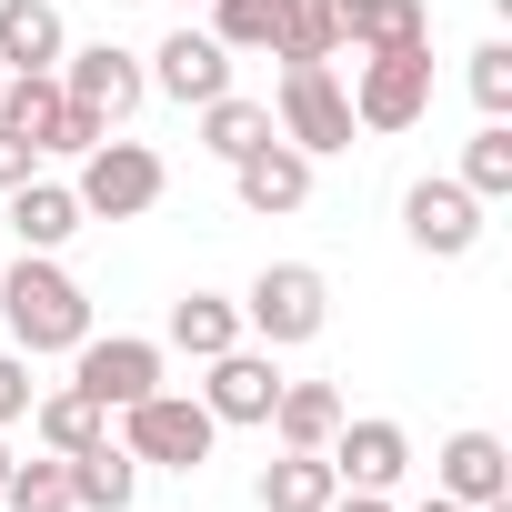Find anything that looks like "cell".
Instances as JSON below:
<instances>
[{
	"instance_id": "6da1fadb",
	"label": "cell",
	"mask_w": 512,
	"mask_h": 512,
	"mask_svg": "<svg viewBox=\"0 0 512 512\" xmlns=\"http://www.w3.org/2000/svg\"><path fill=\"white\" fill-rule=\"evenodd\" d=\"M0 322H11V352H81L91 342V292L61 272V251H21L0 272Z\"/></svg>"
},
{
	"instance_id": "7a4b0ae2",
	"label": "cell",
	"mask_w": 512,
	"mask_h": 512,
	"mask_svg": "<svg viewBox=\"0 0 512 512\" xmlns=\"http://www.w3.org/2000/svg\"><path fill=\"white\" fill-rule=\"evenodd\" d=\"M322 322H332V282H322L312 262H262V272H251V292H241V332L262 342V352L322 342Z\"/></svg>"
},
{
	"instance_id": "3957f363",
	"label": "cell",
	"mask_w": 512,
	"mask_h": 512,
	"mask_svg": "<svg viewBox=\"0 0 512 512\" xmlns=\"http://www.w3.org/2000/svg\"><path fill=\"white\" fill-rule=\"evenodd\" d=\"M111 422H121V452H131V462H161V472H201L211 442H221V422H211L201 392H141V402L111 412Z\"/></svg>"
},
{
	"instance_id": "277c9868",
	"label": "cell",
	"mask_w": 512,
	"mask_h": 512,
	"mask_svg": "<svg viewBox=\"0 0 512 512\" xmlns=\"http://www.w3.org/2000/svg\"><path fill=\"white\" fill-rule=\"evenodd\" d=\"M161 191H171V171H161L151 141H91L81 151V181H71L81 221H141Z\"/></svg>"
},
{
	"instance_id": "5b68a950",
	"label": "cell",
	"mask_w": 512,
	"mask_h": 512,
	"mask_svg": "<svg viewBox=\"0 0 512 512\" xmlns=\"http://www.w3.org/2000/svg\"><path fill=\"white\" fill-rule=\"evenodd\" d=\"M432 111V51H352V121L362 131H412Z\"/></svg>"
},
{
	"instance_id": "8992f818",
	"label": "cell",
	"mask_w": 512,
	"mask_h": 512,
	"mask_svg": "<svg viewBox=\"0 0 512 512\" xmlns=\"http://www.w3.org/2000/svg\"><path fill=\"white\" fill-rule=\"evenodd\" d=\"M352 91H342V71L332 61H282V141L292 151H352Z\"/></svg>"
},
{
	"instance_id": "52a82bcc",
	"label": "cell",
	"mask_w": 512,
	"mask_h": 512,
	"mask_svg": "<svg viewBox=\"0 0 512 512\" xmlns=\"http://www.w3.org/2000/svg\"><path fill=\"white\" fill-rule=\"evenodd\" d=\"M61 91L121 131V121L151 101V71H141V51H121V41H91V51H61Z\"/></svg>"
},
{
	"instance_id": "ba28073f",
	"label": "cell",
	"mask_w": 512,
	"mask_h": 512,
	"mask_svg": "<svg viewBox=\"0 0 512 512\" xmlns=\"http://www.w3.org/2000/svg\"><path fill=\"white\" fill-rule=\"evenodd\" d=\"M71 382L101 402V412H131L141 392H161V342H141V332H91L81 352H71Z\"/></svg>"
},
{
	"instance_id": "9c48e42d",
	"label": "cell",
	"mask_w": 512,
	"mask_h": 512,
	"mask_svg": "<svg viewBox=\"0 0 512 512\" xmlns=\"http://www.w3.org/2000/svg\"><path fill=\"white\" fill-rule=\"evenodd\" d=\"M201 402H211V422H272V402H282V362H272L262 342H231V352L201 362Z\"/></svg>"
},
{
	"instance_id": "30bf717a",
	"label": "cell",
	"mask_w": 512,
	"mask_h": 512,
	"mask_svg": "<svg viewBox=\"0 0 512 512\" xmlns=\"http://www.w3.org/2000/svg\"><path fill=\"white\" fill-rule=\"evenodd\" d=\"M402 231H412V251H432V262H462L482 241V201L462 181H412L402 191Z\"/></svg>"
},
{
	"instance_id": "8fae6325",
	"label": "cell",
	"mask_w": 512,
	"mask_h": 512,
	"mask_svg": "<svg viewBox=\"0 0 512 512\" xmlns=\"http://www.w3.org/2000/svg\"><path fill=\"white\" fill-rule=\"evenodd\" d=\"M322 452H332L342 492H392V482L412 472V432H402V422H382V412H372V422H352V412H342V432H332Z\"/></svg>"
},
{
	"instance_id": "7c38bea8",
	"label": "cell",
	"mask_w": 512,
	"mask_h": 512,
	"mask_svg": "<svg viewBox=\"0 0 512 512\" xmlns=\"http://www.w3.org/2000/svg\"><path fill=\"white\" fill-rule=\"evenodd\" d=\"M231 191H241V211L282 221V211H302V201H312V151H292L282 131H272V141H251V151L231 161Z\"/></svg>"
},
{
	"instance_id": "4fadbf2b",
	"label": "cell",
	"mask_w": 512,
	"mask_h": 512,
	"mask_svg": "<svg viewBox=\"0 0 512 512\" xmlns=\"http://www.w3.org/2000/svg\"><path fill=\"white\" fill-rule=\"evenodd\" d=\"M141 61H151V91H171V101H191V111L231 91V51H221L211 31H191V21H181L161 51H141Z\"/></svg>"
},
{
	"instance_id": "5bb4252c",
	"label": "cell",
	"mask_w": 512,
	"mask_h": 512,
	"mask_svg": "<svg viewBox=\"0 0 512 512\" xmlns=\"http://www.w3.org/2000/svg\"><path fill=\"white\" fill-rule=\"evenodd\" d=\"M432 492H452V502H512V452H502V432H452L442 452H432Z\"/></svg>"
},
{
	"instance_id": "9a60e30c",
	"label": "cell",
	"mask_w": 512,
	"mask_h": 512,
	"mask_svg": "<svg viewBox=\"0 0 512 512\" xmlns=\"http://www.w3.org/2000/svg\"><path fill=\"white\" fill-rule=\"evenodd\" d=\"M71 31L51 0H0V71H61Z\"/></svg>"
},
{
	"instance_id": "2e32d148",
	"label": "cell",
	"mask_w": 512,
	"mask_h": 512,
	"mask_svg": "<svg viewBox=\"0 0 512 512\" xmlns=\"http://www.w3.org/2000/svg\"><path fill=\"white\" fill-rule=\"evenodd\" d=\"M31 432H41V452H91V442H111V412L81 392V382H61V392H31Z\"/></svg>"
},
{
	"instance_id": "e0dca14e",
	"label": "cell",
	"mask_w": 512,
	"mask_h": 512,
	"mask_svg": "<svg viewBox=\"0 0 512 512\" xmlns=\"http://www.w3.org/2000/svg\"><path fill=\"white\" fill-rule=\"evenodd\" d=\"M262 512H332V492H342V472H332V452H282V462H262Z\"/></svg>"
},
{
	"instance_id": "ac0fdd59",
	"label": "cell",
	"mask_w": 512,
	"mask_h": 512,
	"mask_svg": "<svg viewBox=\"0 0 512 512\" xmlns=\"http://www.w3.org/2000/svg\"><path fill=\"white\" fill-rule=\"evenodd\" d=\"M71 231H81V201H71V181H41V171H31V181L11 191V241H21V251H61Z\"/></svg>"
},
{
	"instance_id": "d6986e66",
	"label": "cell",
	"mask_w": 512,
	"mask_h": 512,
	"mask_svg": "<svg viewBox=\"0 0 512 512\" xmlns=\"http://www.w3.org/2000/svg\"><path fill=\"white\" fill-rule=\"evenodd\" d=\"M71 502H81V512H131V502H141V462L121 452V432L91 442V452H71Z\"/></svg>"
},
{
	"instance_id": "ffe728a7",
	"label": "cell",
	"mask_w": 512,
	"mask_h": 512,
	"mask_svg": "<svg viewBox=\"0 0 512 512\" xmlns=\"http://www.w3.org/2000/svg\"><path fill=\"white\" fill-rule=\"evenodd\" d=\"M272 432H282V452H322V442L342 432V392H332V382H282Z\"/></svg>"
},
{
	"instance_id": "44dd1931",
	"label": "cell",
	"mask_w": 512,
	"mask_h": 512,
	"mask_svg": "<svg viewBox=\"0 0 512 512\" xmlns=\"http://www.w3.org/2000/svg\"><path fill=\"white\" fill-rule=\"evenodd\" d=\"M231 342H241V302H221V292H181V302H171V352L211 362V352H231Z\"/></svg>"
},
{
	"instance_id": "7402d4cb",
	"label": "cell",
	"mask_w": 512,
	"mask_h": 512,
	"mask_svg": "<svg viewBox=\"0 0 512 512\" xmlns=\"http://www.w3.org/2000/svg\"><path fill=\"white\" fill-rule=\"evenodd\" d=\"M282 21H292V0H211V41H221L231 61H241V51H272Z\"/></svg>"
},
{
	"instance_id": "603a6c76",
	"label": "cell",
	"mask_w": 512,
	"mask_h": 512,
	"mask_svg": "<svg viewBox=\"0 0 512 512\" xmlns=\"http://www.w3.org/2000/svg\"><path fill=\"white\" fill-rule=\"evenodd\" d=\"M51 111H61V71H11V81H0V131H21L31 151H41Z\"/></svg>"
},
{
	"instance_id": "cb8c5ba5",
	"label": "cell",
	"mask_w": 512,
	"mask_h": 512,
	"mask_svg": "<svg viewBox=\"0 0 512 512\" xmlns=\"http://www.w3.org/2000/svg\"><path fill=\"white\" fill-rule=\"evenodd\" d=\"M251 141H272V111H262V101H241V91H221V101H201V151H221V161H241Z\"/></svg>"
},
{
	"instance_id": "d4e9b609",
	"label": "cell",
	"mask_w": 512,
	"mask_h": 512,
	"mask_svg": "<svg viewBox=\"0 0 512 512\" xmlns=\"http://www.w3.org/2000/svg\"><path fill=\"white\" fill-rule=\"evenodd\" d=\"M0 512H81V502H71V462H61V452L11 462V482H0Z\"/></svg>"
},
{
	"instance_id": "484cf974",
	"label": "cell",
	"mask_w": 512,
	"mask_h": 512,
	"mask_svg": "<svg viewBox=\"0 0 512 512\" xmlns=\"http://www.w3.org/2000/svg\"><path fill=\"white\" fill-rule=\"evenodd\" d=\"M462 191H472L482 211L512 191V121H482V131L462 141Z\"/></svg>"
},
{
	"instance_id": "4316f807",
	"label": "cell",
	"mask_w": 512,
	"mask_h": 512,
	"mask_svg": "<svg viewBox=\"0 0 512 512\" xmlns=\"http://www.w3.org/2000/svg\"><path fill=\"white\" fill-rule=\"evenodd\" d=\"M352 51H432V11L422 0H372V21H362Z\"/></svg>"
},
{
	"instance_id": "83f0119b",
	"label": "cell",
	"mask_w": 512,
	"mask_h": 512,
	"mask_svg": "<svg viewBox=\"0 0 512 512\" xmlns=\"http://www.w3.org/2000/svg\"><path fill=\"white\" fill-rule=\"evenodd\" d=\"M472 101H482V121H512V41L472 51Z\"/></svg>"
},
{
	"instance_id": "f1b7e54d",
	"label": "cell",
	"mask_w": 512,
	"mask_h": 512,
	"mask_svg": "<svg viewBox=\"0 0 512 512\" xmlns=\"http://www.w3.org/2000/svg\"><path fill=\"white\" fill-rule=\"evenodd\" d=\"M272 51H282V61H342V41H332V21L312 11V0H292V21H282Z\"/></svg>"
},
{
	"instance_id": "f546056e",
	"label": "cell",
	"mask_w": 512,
	"mask_h": 512,
	"mask_svg": "<svg viewBox=\"0 0 512 512\" xmlns=\"http://www.w3.org/2000/svg\"><path fill=\"white\" fill-rule=\"evenodd\" d=\"M91 141H111V121H101V111H81V101L61 91V111H51V131H41V151H71V161H81Z\"/></svg>"
},
{
	"instance_id": "4dcf8cb0",
	"label": "cell",
	"mask_w": 512,
	"mask_h": 512,
	"mask_svg": "<svg viewBox=\"0 0 512 512\" xmlns=\"http://www.w3.org/2000/svg\"><path fill=\"white\" fill-rule=\"evenodd\" d=\"M31 422V352H0V432Z\"/></svg>"
},
{
	"instance_id": "1f68e13d",
	"label": "cell",
	"mask_w": 512,
	"mask_h": 512,
	"mask_svg": "<svg viewBox=\"0 0 512 512\" xmlns=\"http://www.w3.org/2000/svg\"><path fill=\"white\" fill-rule=\"evenodd\" d=\"M312 11H322V21H332V41L352 51V41H362V21H372V0H312Z\"/></svg>"
},
{
	"instance_id": "d6a6232c",
	"label": "cell",
	"mask_w": 512,
	"mask_h": 512,
	"mask_svg": "<svg viewBox=\"0 0 512 512\" xmlns=\"http://www.w3.org/2000/svg\"><path fill=\"white\" fill-rule=\"evenodd\" d=\"M31 171H41V151H31V141H21V131H0V191H21V181H31Z\"/></svg>"
},
{
	"instance_id": "836d02e7",
	"label": "cell",
	"mask_w": 512,
	"mask_h": 512,
	"mask_svg": "<svg viewBox=\"0 0 512 512\" xmlns=\"http://www.w3.org/2000/svg\"><path fill=\"white\" fill-rule=\"evenodd\" d=\"M332 512H392L382 492H332Z\"/></svg>"
},
{
	"instance_id": "e575fe53",
	"label": "cell",
	"mask_w": 512,
	"mask_h": 512,
	"mask_svg": "<svg viewBox=\"0 0 512 512\" xmlns=\"http://www.w3.org/2000/svg\"><path fill=\"white\" fill-rule=\"evenodd\" d=\"M412 512H472V502H452V492H432V502H412Z\"/></svg>"
},
{
	"instance_id": "d590c367",
	"label": "cell",
	"mask_w": 512,
	"mask_h": 512,
	"mask_svg": "<svg viewBox=\"0 0 512 512\" xmlns=\"http://www.w3.org/2000/svg\"><path fill=\"white\" fill-rule=\"evenodd\" d=\"M0 482H11V442H0Z\"/></svg>"
},
{
	"instance_id": "8d00e7d4",
	"label": "cell",
	"mask_w": 512,
	"mask_h": 512,
	"mask_svg": "<svg viewBox=\"0 0 512 512\" xmlns=\"http://www.w3.org/2000/svg\"><path fill=\"white\" fill-rule=\"evenodd\" d=\"M181 11H201V0H181Z\"/></svg>"
},
{
	"instance_id": "74e56055",
	"label": "cell",
	"mask_w": 512,
	"mask_h": 512,
	"mask_svg": "<svg viewBox=\"0 0 512 512\" xmlns=\"http://www.w3.org/2000/svg\"><path fill=\"white\" fill-rule=\"evenodd\" d=\"M111 11H121V0H111Z\"/></svg>"
},
{
	"instance_id": "f35d334b",
	"label": "cell",
	"mask_w": 512,
	"mask_h": 512,
	"mask_svg": "<svg viewBox=\"0 0 512 512\" xmlns=\"http://www.w3.org/2000/svg\"><path fill=\"white\" fill-rule=\"evenodd\" d=\"M0 81H11V71H0Z\"/></svg>"
}]
</instances>
